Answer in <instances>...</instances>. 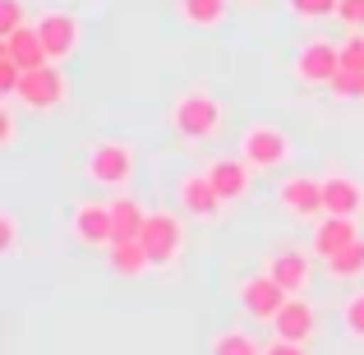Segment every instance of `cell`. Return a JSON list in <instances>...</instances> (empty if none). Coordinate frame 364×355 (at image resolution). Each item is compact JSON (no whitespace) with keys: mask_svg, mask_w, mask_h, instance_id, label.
I'll list each match as a JSON object with an SVG mask.
<instances>
[{"mask_svg":"<svg viewBox=\"0 0 364 355\" xmlns=\"http://www.w3.org/2000/svg\"><path fill=\"white\" fill-rule=\"evenodd\" d=\"M176 194H180V208H185V217H194V222H217V217H222V208H226V198L217 194V185H213V176H208V171L180 176Z\"/></svg>","mask_w":364,"mask_h":355,"instance_id":"obj_11","label":"cell"},{"mask_svg":"<svg viewBox=\"0 0 364 355\" xmlns=\"http://www.w3.org/2000/svg\"><path fill=\"white\" fill-rule=\"evenodd\" d=\"M14 139H18V120H14V107H5V111H0V143L9 148Z\"/></svg>","mask_w":364,"mask_h":355,"instance_id":"obj_32","label":"cell"},{"mask_svg":"<svg viewBox=\"0 0 364 355\" xmlns=\"http://www.w3.org/2000/svg\"><path fill=\"white\" fill-rule=\"evenodd\" d=\"M208 355H263V341L245 328H222L208 341Z\"/></svg>","mask_w":364,"mask_h":355,"instance_id":"obj_21","label":"cell"},{"mask_svg":"<svg viewBox=\"0 0 364 355\" xmlns=\"http://www.w3.org/2000/svg\"><path fill=\"white\" fill-rule=\"evenodd\" d=\"M23 23H28L23 0H0V37H5V33H14V28H23Z\"/></svg>","mask_w":364,"mask_h":355,"instance_id":"obj_26","label":"cell"},{"mask_svg":"<svg viewBox=\"0 0 364 355\" xmlns=\"http://www.w3.org/2000/svg\"><path fill=\"white\" fill-rule=\"evenodd\" d=\"M18 249V217L0 213V254H14Z\"/></svg>","mask_w":364,"mask_h":355,"instance_id":"obj_31","label":"cell"},{"mask_svg":"<svg viewBox=\"0 0 364 355\" xmlns=\"http://www.w3.org/2000/svg\"><path fill=\"white\" fill-rule=\"evenodd\" d=\"M263 355H309V341H291L272 332V341H263Z\"/></svg>","mask_w":364,"mask_h":355,"instance_id":"obj_30","label":"cell"},{"mask_svg":"<svg viewBox=\"0 0 364 355\" xmlns=\"http://www.w3.org/2000/svg\"><path fill=\"white\" fill-rule=\"evenodd\" d=\"M143 249H148L152 267H176V258L185 254V222L171 208H152L148 222H143Z\"/></svg>","mask_w":364,"mask_h":355,"instance_id":"obj_5","label":"cell"},{"mask_svg":"<svg viewBox=\"0 0 364 355\" xmlns=\"http://www.w3.org/2000/svg\"><path fill=\"white\" fill-rule=\"evenodd\" d=\"M341 70V46L328 42V37H314L295 51V79L309 83V88H328Z\"/></svg>","mask_w":364,"mask_h":355,"instance_id":"obj_7","label":"cell"},{"mask_svg":"<svg viewBox=\"0 0 364 355\" xmlns=\"http://www.w3.org/2000/svg\"><path fill=\"white\" fill-rule=\"evenodd\" d=\"M341 332H346L350 341H360V346H364V286H360V291H350L346 300H341Z\"/></svg>","mask_w":364,"mask_h":355,"instance_id":"obj_23","label":"cell"},{"mask_svg":"<svg viewBox=\"0 0 364 355\" xmlns=\"http://www.w3.org/2000/svg\"><path fill=\"white\" fill-rule=\"evenodd\" d=\"M139 171V152L120 139H97L88 148V180L102 189H124Z\"/></svg>","mask_w":364,"mask_h":355,"instance_id":"obj_4","label":"cell"},{"mask_svg":"<svg viewBox=\"0 0 364 355\" xmlns=\"http://www.w3.org/2000/svg\"><path fill=\"white\" fill-rule=\"evenodd\" d=\"M107 267L116 277H124V282H139V277H148L152 258H148V249H143V240H116V245L107 249Z\"/></svg>","mask_w":364,"mask_h":355,"instance_id":"obj_18","label":"cell"},{"mask_svg":"<svg viewBox=\"0 0 364 355\" xmlns=\"http://www.w3.org/2000/svg\"><path fill=\"white\" fill-rule=\"evenodd\" d=\"M70 235L79 240V245H88V249H111V240H116L111 203H102V198H83V203H74Z\"/></svg>","mask_w":364,"mask_h":355,"instance_id":"obj_8","label":"cell"},{"mask_svg":"<svg viewBox=\"0 0 364 355\" xmlns=\"http://www.w3.org/2000/svg\"><path fill=\"white\" fill-rule=\"evenodd\" d=\"M286 295H291V291H286L277 277H267L263 267H258V272H249L245 282L235 286V300H240V309H245L254 323H272L277 314H282Z\"/></svg>","mask_w":364,"mask_h":355,"instance_id":"obj_6","label":"cell"},{"mask_svg":"<svg viewBox=\"0 0 364 355\" xmlns=\"http://www.w3.org/2000/svg\"><path fill=\"white\" fill-rule=\"evenodd\" d=\"M240 157L254 171H282L286 161L295 157V143H291V134H286L282 124L254 120V124H245V134H240Z\"/></svg>","mask_w":364,"mask_h":355,"instance_id":"obj_2","label":"cell"},{"mask_svg":"<svg viewBox=\"0 0 364 355\" xmlns=\"http://www.w3.org/2000/svg\"><path fill=\"white\" fill-rule=\"evenodd\" d=\"M208 176H213L217 194L226 198V203H240V198H249V189H254V166L235 152V157H213L208 161Z\"/></svg>","mask_w":364,"mask_h":355,"instance_id":"obj_14","label":"cell"},{"mask_svg":"<svg viewBox=\"0 0 364 355\" xmlns=\"http://www.w3.org/2000/svg\"><path fill=\"white\" fill-rule=\"evenodd\" d=\"M323 208L337 217H355L364 208V185L355 176H346V171H328L323 176Z\"/></svg>","mask_w":364,"mask_h":355,"instance_id":"obj_16","label":"cell"},{"mask_svg":"<svg viewBox=\"0 0 364 355\" xmlns=\"http://www.w3.org/2000/svg\"><path fill=\"white\" fill-rule=\"evenodd\" d=\"M37 33H42V46H46V55H51L55 65L74 60V51H79V42H83V23L74 14H65V9L42 14L37 18Z\"/></svg>","mask_w":364,"mask_h":355,"instance_id":"obj_13","label":"cell"},{"mask_svg":"<svg viewBox=\"0 0 364 355\" xmlns=\"http://www.w3.org/2000/svg\"><path fill=\"white\" fill-rule=\"evenodd\" d=\"M65 97H70V79H65V70L55 60L37 65V70H23V79H18V92L9 102H18L23 111H55L65 107Z\"/></svg>","mask_w":364,"mask_h":355,"instance_id":"obj_3","label":"cell"},{"mask_svg":"<svg viewBox=\"0 0 364 355\" xmlns=\"http://www.w3.org/2000/svg\"><path fill=\"white\" fill-rule=\"evenodd\" d=\"M328 277H332V282H360V277H364V240H355L346 254L328 258Z\"/></svg>","mask_w":364,"mask_h":355,"instance_id":"obj_22","label":"cell"},{"mask_svg":"<svg viewBox=\"0 0 364 355\" xmlns=\"http://www.w3.org/2000/svg\"><path fill=\"white\" fill-rule=\"evenodd\" d=\"M166 124H171V129H176L185 143H208L213 134H222L226 107H222V102H217L208 88H189V92H180V97L171 102Z\"/></svg>","mask_w":364,"mask_h":355,"instance_id":"obj_1","label":"cell"},{"mask_svg":"<svg viewBox=\"0 0 364 355\" xmlns=\"http://www.w3.org/2000/svg\"><path fill=\"white\" fill-rule=\"evenodd\" d=\"M111 222H116V240H139L143 222H148V208H143L134 194L120 189V194L111 198ZM116 240H111V245H116Z\"/></svg>","mask_w":364,"mask_h":355,"instance_id":"obj_19","label":"cell"},{"mask_svg":"<svg viewBox=\"0 0 364 355\" xmlns=\"http://www.w3.org/2000/svg\"><path fill=\"white\" fill-rule=\"evenodd\" d=\"M263 272L277 277L291 295H304L314 282V249H295V245H277L272 254L263 258Z\"/></svg>","mask_w":364,"mask_h":355,"instance_id":"obj_9","label":"cell"},{"mask_svg":"<svg viewBox=\"0 0 364 355\" xmlns=\"http://www.w3.org/2000/svg\"><path fill=\"white\" fill-rule=\"evenodd\" d=\"M328 92H332V97H341V102H360L364 97V70H346V65H341L337 79L328 83Z\"/></svg>","mask_w":364,"mask_h":355,"instance_id":"obj_24","label":"cell"},{"mask_svg":"<svg viewBox=\"0 0 364 355\" xmlns=\"http://www.w3.org/2000/svg\"><path fill=\"white\" fill-rule=\"evenodd\" d=\"M337 18L350 33H364V0H337Z\"/></svg>","mask_w":364,"mask_h":355,"instance_id":"obj_27","label":"cell"},{"mask_svg":"<svg viewBox=\"0 0 364 355\" xmlns=\"http://www.w3.org/2000/svg\"><path fill=\"white\" fill-rule=\"evenodd\" d=\"M176 14L189 28H222L231 18V0H176Z\"/></svg>","mask_w":364,"mask_h":355,"instance_id":"obj_20","label":"cell"},{"mask_svg":"<svg viewBox=\"0 0 364 355\" xmlns=\"http://www.w3.org/2000/svg\"><path fill=\"white\" fill-rule=\"evenodd\" d=\"M277 203H282L286 217H295V222H318L328 208H323V180L314 176H286L282 185H277Z\"/></svg>","mask_w":364,"mask_h":355,"instance_id":"obj_10","label":"cell"},{"mask_svg":"<svg viewBox=\"0 0 364 355\" xmlns=\"http://www.w3.org/2000/svg\"><path fill=\"white\" fill-rule=\"evenodd\" d=\"M272 332L277 337H291V341H314V332H318V309H314L304 295H286L282 314L272 319Z\"/></svg>","mask_w":364,"mask_h":355,"instance_id":"obj_15","label":"cell"},{"mask_svg":"<svg viewBox=\"0 0 364 355\" xmlns=\"http://www.w3.org/2000/svg\"><path fill=\"white\" fill-rule=\"evenodd\" d=\"M360 235V222L355 217H337V213H323L318 222H314V235H309V249H314V258H337V254H346Z\"/></svg>","mask_w":364,"mask_h":355,"instance_id":"obj_12","label":"cell"},{"mask_svg":"<svg viewBox=\"0 0 364 355\" xmlns=\"http://www.w3.org/2000/svg\"><path fill=\"white\" fill-rule=\"evenodd\" d=\"M18 79H23V65L9 60V55H0V92H5V97L18 92Z\"/></svg>","mask_w":364,"mask_h":355,"instance_id":"obj_28","label":"cell"},{"mask_svg":"<svg viewBox=\"0 0 364 355\" xmlns=\"http://www.w3.org/2000/svg\"><path fill=\"white\" fill-rule=\"evenodd\" d=\"M341 65L346 70H364V33H350L341 42Z\"/></svg>","mask_w":364,"mask_h":355,"instance_id":"obj_29","label":"cell"},{"mask_svg":"<svg viewBox=\"0 0 364 355\" xmlns=\"http://www.w3.org/2000/svg\"><path fill=\"white\" fill-rule=\"evenodd\" d=\"M286 9H291L295 18H309V23H318V18H337V0H286Z\"/></svg>","mask_w":364,"mask_h":355,"instance_id":"obj_25","label":"cell"},{"mask_svg":"<svg viewBox=\"0 0 364 355\" xmlns=\"http://www.w3.org/2000/svg\"><path fill=\"white\" fill-rule=\"evenodd\" d=\"M245 5H263V0H245Z\"/></svg>","mask_w":364,"mask_h":355,"instance_id":"obj_33","label":"cell"},{"mask_svg":"<svg viewBox=\"0 0 364 355\" xmlns=\"http://www.w3.org/2000/svg\"><path fill=\"white\" fill-rule=\"evenodd\" d=\"M0 55L18 60L23 70H37V65L51 60V55H46V46H42V33H37V23H23V28H14V33L0 37Z\"/></svg>","mask_w":364,"mask_h":355,"instance_id":"obj_17","label":"cell"}]
</instances>
